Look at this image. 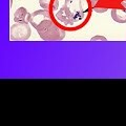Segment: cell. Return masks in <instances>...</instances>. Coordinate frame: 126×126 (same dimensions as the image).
Returning a JSON list of instances; mask_svg holds the SVG:
<instances>
[{
    "label": "cell",
    "mask_w": 126,
    "mask_h": 126,
    "mask_svg": "<svg viewBox=\"0 0 126 126\" xmlns=\"http://www.w3.org/2000/svg\"><path fill=\"white\" fill-rule=\"evenodd\" d=\"M50 16L64 31H77L90 18V0H52Z\"/></svg>",
    "instance_id": "6da1fadb"
},
{
    "label": "cell",
    "mask_w": 126,
    "mask_h": 126,
    "mask_svg": "<svg viewBox=\"0 0 126 126\" xmlns=\"http://www.w3.org/2000/svg\"><path fill=\"white\" fill-rule=\"evenodd\" d=\"M35 30L37 31L39 37L44 41H61L65 38L66 34L64 30L55 23L50 15L37 24Z\"/></svg>",
    "instance_id": "7a4b0ae2"
},
{
    "label": "cell",
    "mask_w": 126,
    "mask_h": 126,
    "mask_svg": "<svg viewBox=\"0 0 126 126\" xmlns=\"http://www.w3.org/2000/svg\"><path fill=\"white\" fill-rule=\"evenodd\" d=\"M32 34L31 25L26 22H15L10 29V39L12 41H26Z\"/></svg>",
    "instance_id": "3957f363"
},
{
    "label": "cell",
    "mask_w": 126,
    "mask_h": 126,
    "mask_svg": "<svg viewBox=\"0 0 126 126\" xmlns=\"http://www.w3.org/2000/svg\"><path fill=\"white\" fill-rule=\"evenodd\" d=\"M92 9L97 13H104L109 9L118 7L117 0H90Z\"/></svg>",
    "instance_id": "277c9868"
},
{
    "label": "cell",
    "mask_w": 126,
    "mask_h": 126,
    "mask_svg": "<svg viewBox=\"0 0 126 126\" xmlns=\"http://www.w3.org/2000/svg\"><path fill=\"white\" fill-rule=\"evenodd\" d=\"M48 15H50L48 10L41 9V10H39V11H36V12H34V13L31 14L29 23L35 29V27L37 26V24H39V23H40L44 18H46Z\"/></svg>",
    "instance_id": "5b68a950"
},
{
    "label": "cell",
    "mask_w": 126,
    "mask_h": 126,
    "mask_svg": "<svg viewBox=\"0 0 126 126\" xmlns=\"http://www.w3.org/2000/svg\"><path fill=\"white\" fill-rule=\"evenodd\" d=\"M111 18L117 23H126V7L111 9Z\"/></svg>",
    "instance_id": "8992f818"
},
{
    "label": "cell",
    "mask_w": 126,
    "mask_h": 126,
    "mask_svg": "<svg viewBox=\"0 0 126 126\" xmlns=\"http://www.w3.org/2000/svg\"><path fill=\"white\" fill-rule=\"evenodd\" d=\"M31 14L27 12L25 7H19L14 14V21L15 22H26L29 23Z\"/></svg>",
    "instance_id": "52a82bcc"
},
{
    "label": "cell",
    "mask_w": 126,
    "mask_h": 126,
    "mask_svg": "<svg viewBox=\"0 0 126 126\" xmlns=\"http://www.w3.org/2000/svg\"><path fill=\"white\" fill-rule=\"evenodd\" d=\"M50 3H52V0H39V4H40L41 9L44 10H49Z\"/></svg>",
    "instance_id": "ba28073f"
},
{
    "label": "cell",
    "mask_w": 126,
    "mask_h": 126,
    "mask_svg": "<svg viewBox=\"0 0 126 126\" xmlns=\"http://www.w3.org/2000/svg\"><path fill=\"white\" fill-rule=\"evenodd\" d=\"M92 41H96V40H102V41H106L107 39H106L105 37H103V36H94L92 39H90Z\"/></svg>",
    "instance_id": "9c48e42d"
},
{
    "label": "cell",
    "mask_w": 126,
    "mask_h": 126,
    "mask_svg": "<svg viewBox=\"0 0 126 126\" xmlns=\"http://www.w3.org/2000/svg\"><path fill=\"white\" fill-rule=\"evenodd\" d=\"M118 7H126V0H117Z\"/></svg>",
    "instance_id": "30bf717a"
}]
</instances>
